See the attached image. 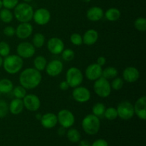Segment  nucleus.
<instances>
[{
    "label": "nucleus",
    "mask_w": 146,
    "mask_h": 146,
    "mask_svg": "<svg viewBox=\"0 0 146 146\" xmlns=\"http://www.w3.org/2000/svg\"><path fill=\"white\" fill-rule=\"evenodd\" d=\"M42 80L41 72L34 68H27L20 73V85L27 90L34 89L39 86Z\"/></svg>",
    "instance_id": "obj_1"
},
{
    "label": "nucleus",
    "mask_w": 146,
    "mask_h": 146,
    "mask_svg": "<svg viewBox=\"0 0 146 146\" xmlns=\"http://www.w3.org/2000/svg\"><path fill=\"white\" fill-rule=\"evenodd\" d=\"M24 66V61L23 58L19 56L12 54L9 55L4 58L3 60L2 66L4 71L9 74L14 75L19 72L23 68Z\"/></svg>",
    "instance_id": "obj_2"
},
{
    "label": "nucleus",
    "mask_w": 146,
    "mask_h": 146,
    "mask_svg": "<svg viewBox=\"0 0 146 146\" xmlns=\"http://www.w3.org/2000/svg\"><path fill=\"white\" fill-rule=\"evenodd\" d=\"M14 9V16L20 23L29 22L33 19L34 9L28 3H19Z\"/></svg>",
    "instance_id": "obj_3"
},
{
    "label": "nucleus",
    "mask_w": 146,
    "mask_h": 146,
    "mask_svg": "<svg viewBox=\"0 0 146 146\" xmlns=\"http://www.w3.org/2000/svg\"><path fill=\"white\" fill-rule=\"evenodd\" d=\"M83 130L88 135H95L99 131L101 127L100 118L94 114H88L86 115L81 123Z\"/></svg>",
    "instance_id": "obj_4"
},
{
    "label": "nucleus",
    "mask_w": 146,
    "mask_h": 146,
    "mask_svg": "<svg viewBox=\"0 0 146 146\" xmlns=\"http://www.w3.org/2000/svg\"><path fill=\"white\" fill-rule=\"evenodd\" d=\"M66 81L68 83L70 88H76L81 86L84 81L82 71L75 66L69 68L66 74Z\"/></svg>",
    "instance_id": "obj_5"
},
{
    "label": "nucleus",
    "mask_w": 146,
    "mask_h": 146,
    "mask_svg": "<svg viewBox=\"0 0 146 146\" xmlns=\"http://www.w3.org/2000/svg\"><path fill=\"white\" fill-rule=\"evenodd\" d=\"M111 83L104 77H100L96 80L94 84V90L98 97L105 98L109 96L111 93Z\"/></svg>",
    "instance_id": "obj_6"
},
{
    "label": "nucleus",
    "mask_w": 146,
    "mask_h": 146,
    "mask_svg": "<svg viewBox=\"0 0 146 146\" xmlns=\"http://www.w3.org/2000/svg\"><path fill=\"white\" fill-rule=\"evenodd\" d=\"M116 110L118 113V117L122 120H125V121L130 120L135 115L133 105L128 101H122L117 106Z\"/></svg>",
    "instance_id": "obj_7"
},
{
    "label": "nucleus",
    "mask_w": 146,
    "mask_h": 146,
    "mask_svg": "<svg viewBox=\"0 0 146 146\" xmlns=\"http://www.w3.org/2000/svg\"><path fill=\"white\" fill-rule=\"evenodd\" d=\"M58 123L61 126L65 128H70L75 123V116L71 111L67 109H62L58 111L57 114Z\"/></svg>",
    "instance_id": "obj_8"
},
{
    "label": "nucleus",
    "mask_w": 146,
    "mask_h": 146,
    "mask_svg": "<svg viewBox=\"0 0 146 146\" xmlns=\"http://www.w3.org/2000/svg\"><path fill=\"white\" fill-rule=\"evenodd\" d=\"M17 55L22 58H30L36 53V48L31 43L23 41L19 43L17 47Z\"/></svg>",
    "instance_id": "obj_9"
},
{
    "label": "nucleus",
    "mask_w": 146,
    "mask_h": 146,
    "mask_svg": "<svg viewBox=\"0 0 146 146\" xmlns=\"http://www.w3.org/2000/svg\"><path fill=\"white\" fill-rule=\"evenodd\" d=\"M73 98L76 102L80 104H84L86 103L91 99V92L89 90L84 86H77L74 88L72 92Z\"/></svg>",
    "instance_id": "obj_10"
},
{
    "label": "nucleus",
    "mask_w": 146,
    "mask_h": 146,
    "mask_svg": "<svg viewBox=\"0 0 146 146\" xmlns=\"http://www.w3.org/2000/svg\"><path fill=\"white\" fill-rule=\"evenodd\" d=\"M22 100L24 108L31 112L37 111L41 106V101L35 94H27Z\"/></svg>",
    "instance_id": "obj_11"
},
{
    "label": "nucleus",
    "mask_w": 146,
    "mask_h": 146,
    "mask_svg": "<svg viewBox=\"0 0 146 146\" xmlns=\"http://www.w3.org/2000/svg\"><path fill=\"white\" fill-rule=\"evenodd\" d=\"M47 49L54 55H59L65 48L64 43L58 37H51L46 44Z\"/></svg>",
    "instance_id": "obj_12"
},
{
    "label": "nucleus",
    "mask_w": 146,
    "mask_h": 146,
    "mask_svg": "<svg viewBox=\"0 0 146 146\" xmlns=\"http://www.w3.org/2000/svg\"><path fill=\"white\" fill-rule=\"evenodd\" d=\"M33 20L38 25H46L51 20V13L47 9L39 8L34 11Z\"/></svg>",
    "instance_id": "obj_13"
},
{
    "label": "nucleus",
    "mask_w": 146,
    "mask_h": 146,
    "mask_svg": "<svg viewBox=\"0 0 146 146\" xmlns=\"http://www.w3.org/2000/svg\"><path fill=\"white\" fill-rule=\"evenodd\" d=\"M64 69V64L62 61L58 59H54L47 63L46 66V72L47 75L51 77H56L61 74Z\"/></svg>",
    "instance_id": "obj_14"
},
{
    "label": "nucleus",
    "mask_w": 146,
    "mask_h": 146,
    "mask_svg": "<svg viewBox=\"0 0 146 146\" xmlns=\"http://www.w3.org/2000/svg\"><path fill=\"white\" fill-rule=\"evenodd\" d=\"M16 36L19 39H27L33 33V26L29 22L20 23L16 29Z\"/></svg>",
    "instance_id": "obj_15"
},
{
    "label": "nucleus",
    "mask_w": 146,
    "mask_h": 146,
    "mask_svg": "<svg viewBox=\"0 0 146 146\" xmlns=\"http://www.w3.org/2000/svg\"><path fill=\"white\" fill-rule=\"evenodd\" d=\"M102 66L97 64H91L86 68L85 76L89 81H95L96 80L102 76Z\"/></svg>",
    "instance_id": "obj_16"
},
{
    "label": "nucleus",
    "mask_w": 146,
    "mask_h": 146,
    "mask_svg": "<svg viewBox=\"0 0 146 146\" xmlns=\"http://www.w3.org/2000/svg\"><path fill=\"white\" fill-rule=\"evenodd\" d=\"M134 112L135 114L141 120L146 119V97L145 96L140 97L135 103Z\"/></svg>",
    "instance_id": "obj_17"
},
{
    "label": "nucleus",
    "mask_w": 146,
    "mask_h": 146,
    "mask_svg": "<svg viewBox=\"0 0 146 146\" xmlns=\"http://www.w3.org/2000/svg\"><path fill=\"white\" fill-rule=\"evenodd\" d=\"M123 78L128 83H134L140 78V72L137 68L134 66L126 67L123 71Z\"/></svg>",
    "instance_id": "obj_18"
},
{
    "label": "nucleus",
    "mask_w": 146,
    "mask_h": 146,
    "mask_svg": "<svg viewBox=\"0 0 146 146\" xmlns=\"http://www.w3.org/2000/svg\"><path fill=\"white\" fill-rule=\"evenodd\" d=\"M41 124L44 128L51 129L55 127L58 123L57 115L54 113H46L42 115L41 120Z\"/></svg>",
    "instance_id": "obj_19"
},
{
    "label": "nucleus",
    "mask_w": 146,
    "mask_h": 146,
    "mask_svg": "<svg viewBox=\"0 0 146 146\" xmlns=\"http://www.w3.org/2000/svg\"><path fill=\"white\" fill-rule=\"evenodd\" d=\"M104 17V11L103 9L99 7H93L88 9L86 12V17L91 21H98Z\"/></svg>",
    "instance_id": "obj_20"
},
{
    "label": "nucleus",
    "mask_w": 146,
    "mask_h": 146,
    "mask_svg": "<svg viewBox=\"0 0 146 146\" xmlns=\"http://www.w3.org/2000/svg\"><path fill=\"white\" fill-rule=\"evenodd\" d=\"M83 38V43L86 46H92L97 42L98 39V33L96 30L88 29L84 33Z\"/></svg>",
    "instance_id": "obj_21"
},
{
    "label": "nucleus",
    "mask_w": 146,
    "mask_h": 146,
    "mask_svg": "<svg viewBox=\"0 0 146 146\" xmlns=\"http://www.w3.org/2000/svg\"><path fill=\"white\" fill-rule=\"evenodd\" d=\"M24 108V106L23 100L19 99V98L13 99L9 105V111L14 115H19L20 113H21Z\"/></svg>",
    "instance_id": "obj_22"
},
{
    "label": "nucleus",
    "mask_w": 146,
    "mask_h": 146,
    "mask_svg": "<svg viewBox=\"0 0 146 146\" xmlns=\"http://www.w3.org/2000/svg\"><path fill=\"white\" fill-rule=\"evenodd\" d=\"M121 15V11L117 8H110L104 13V17L109 21H117L120 19Z\"/></svg>",
    "instance_id": "obj_23"
},
{
    "label": "nucleus",
    "mask_w": 146,
    "mask_h": 146,
    "mask_svg": "<svg viewBox=\"0 0 146 146\" xmlns=\"http://www.w3.org/2000/svg\"><path fill=\"white\" fill-rule=\"evenodd\" d=\"M14 85L11 80L8 78H2L0 80V94H7L11 92Z\"/></svg>",
    "instance_id": "obj_24"
},
{
    "label": "nucleus",
    "mask_w": 146,
    "mask_h": 146,
    "mask_svg": "<svg viewBox=\"0 0 146 146\" xmlns=\"http://www.w3.org/2000/svg\"><path fill=\"white\" fill-rule=\"evenodd\" d=\"M33 64H34V68H36V69L41 72V71L45 70L46 66L47 65V60L43 56H37L34 58Z\"/></svg>",
    "instance_id": "obj_25"
},
{
    "label": "nucleus",
    "mask_w": 146,
    "mask_h": 146,
    "mask_svg": "<svg viewBox=\"0 0 146 146\" xmlns=\"http://www.w3.org/2000/svg\"><path fill=\"white\" fill-rule=\"evenodd\" d=\"M14 19V14L10 9H0V21H3L5 24H9Z\"/></svg>",
    "instance_id": "obj_26"
},
{
    "label": "nucleus",
    "mask_w": 146,
    "mask_h": 146,
    "mask_svg": "<svg viewBox=\"0 0 146 146\" xmlns=\"http://www.w3.org/2000/svg\"><path fill=\"white\" fill-rule=\"evenodd\" d=\"M118 70L113 66H108L103 70L102 77L106 78L107 80L113 79L114 78L118 76Z\"/></svg>",
    "instance_id": "obj_27"
},
{
    "label": "nucleus",
    "mask_w": 146,
    "mask_h": 146,
    "mask_svg": "<svg viewBox=\"0 0 146 146\" xmlns=\"http://www.w3.org/2000/svg\"><path fill=\"white\" fill-rule=\"evenodd\" d=\"M45 43V36L41 33H36L32 38V43L35 48H41Z\"/></svg>",
    "instance_id": "obj_28"
},
{
    "label": "nucleus",
    "mask_w": 146,
    "mask_h": 146,
    "mask_svg": "<svg viewBox=\"0 0 146 146\" xmlns=\"http://www.w3.org/2000/svg\"><path fill=\"white\" fill-rule=\"evenodd\" d=\"M66 135L68 141L72 143H77L81 140V133L76 128H70V129L67 131Z\"/></svg>",
    "instance_id": "obj_29"
},
{
    "label": "nucleus",
    "mask_w": 146,
    "mask_h": 146,
    "mask_svg": "<svg viewBox=\"0 0 146 146\" xmlns=\"http://www.w3.org/2000/svg\"><path fill=\"white\" fill-rule=\"evenodd\" d=\"M106 111V106L102 103H96L94 104L92 108V114L95 115L98 118L104 116V113Z\"/></svg>",
    "instance_id": "obj_30"
},
{
    "label": "nucleus",
    "mask_w": 146,
    "mask_h": 146,
    "mask_svg": "<svg viewBox=\"0 0 146 146\" xmlns=\"http://www.w3.org/2000/svg\"><path fill=\"white\" fill-rule=\"evenodd\" d=\"M104 117L109 121H113V120L116 119L118 118V113H117L116 108H113V107H108V108H106Z\"/></svg>",
    "instance_id": "obj_31"
},
{
    "label": "nucleus",
    "mask_w": 146,
    "mask_h": 146,
    "mask_svg": "<svg viewBox=\"0 0 146 146\" xmlns=\"http://www.w3.org/2000/svg\"><path fill=\"white\" fill-rule=\"evenodd\" d=\"M13 94L16 98L23 99L27 95V89L22 86H17L12 90Z\"/></svg>",
    "instance_id": "obj_32"
},
{
    "label": "nucleus",
    "mask_w": 146,
    "mask_h": 146,
    "mask_svg": "<svg viewBox=\"0 0 146 146\" xmlns=\"http://www.w3.org/2000/svg\"><path fill=\"white\" fill-rule=\"evenodd\" d=\"M61 54L62 59L66 62L71 61L75 57V53L71 48H64Z\"/></svg>",
    "instance_id": "obj_33"
},
{
    "label": "nucleus",
    "mask_w": 146,
    "mask_h": 146,
    "mask_svg": "<svg viewBox=\"0 0 146 146\" xmlns=\"http://www.w3.org/2000/svg\"><path fill=\"white\" fill-rule=\"evenodd\" d=\"M134 27L138 31H145L146 30V19L144 17H139L136 19L134 22Z\"/></svg>",
    "instance_id": "obj_34"
},
{
    "label": "nucleus",
    "mask_w": 146,
    "mask_h": 146,
    "mask_svg": "<svg viewBox=\"0 0 146 146\" xmlns=\"http://www.w3.org/2000/svg\"><path fill=\"white\" fill-rule=\"evenodd\" d=\"M11 48L9 44L6 41H0V56L5 58L10 54Z\"/></svg>",
    "instance_id": "obj_35"
},
{
    "label": "nucleus",
    "mask_w": 146,
    "mask_h": 146,
    "mask_svg": "<svg viewBox=\"0 0 146 146\" xmlns=\"http://www.w3.org/2000/svg\"><path fill=\"white\" fill-rule=\"evenodd\" d=\"M123 79L120 78V77H115V78H114L111 84V88H113L115 91H120L123 87Z\"/></svg>",
    "instance_id": "obj_36"
},
{
    "label": "nucleus",
    "mask_w": 146,
    "mask_h": 146,
    "mask_svg": "<svg viewBox=\"0 0 146 146\" xmlns=\"http://www.w3.org/2000/svg\"><path fill=\"white\" fill-rule=\"evenodd\" d=\"M70 41L74 46H81L83 44V38L81 34L74 33L70 36Z\"/></svg>",
    "instance_id": "obj_37"
},
{
    "label": "nucleus",
    "mask_w": 146,
    "mask_h": 146,
    "mask_svg": "<svg viewBox=\"0 0 146 146\" xmlns=\"http://www.w3.org/2000/svg\"><path fill=\"white\" fill-rule=\"evenodd\" d=\"M9 113V105L4 100H0V118H4Z\"/></svg>",
    "instance_id": "obj_38"
},
{
    "label": "nucleus",
    "mask_w": 146,
    "mask_h": 146,
    "mask_svg": "<svg viewBox=\"0 0 146 146\" xmlns=\"http://www.w3.org/2000/svg\"><path fill=\"white\" fill-rule=\"evenodd\" d=\"M3 7L8 9H13L19 4V0H2Z\"/></svg>",
    "instance_id": "obj_39"
},
{
    "label": "nucleus",
    "mask_w": 146,
    "mask_h": 146,
    "mask_svg": "<svg viewBox=\"0 0 146 146\" xmlns=\"http://www.w3.org/2000/svg\"><path fill=\"white\" fill-rule=\"evenodd\" d=\"M3 33L5 36L8 37H12L15 35L16 30L12 26H7L3 30Z\"/></svg>",
    "instance_id": "obj_40"
},
{
    "label": "nucleus",
    "mask_w": 146,
    "mask_h": 146,
    "mask_svg": "<svg viewBox=\"0 0 146 146\" xmlns=\"http://www.w3.org/2000/svg\"><path fill=\"white\" fill-rule=\"evenodd\" d=\"M91 146H108V144L107 141H105V140L98 139L94 141Z\"/></svg>",
    "instance_id": "obj_41"
},
{
    "label": "nucleus",
    "mask_w": 146,
    "mask_h": 146,
    "mask_svg": "<svg viewBox=\"0 0 146 146\" xmlns=\"http://www.w3.org/2000/svg\"><path fill=\"white\" fill-rule=\"evenodd\" d=\"M70 88L69 85L68 84V83L66 82V81H61V83L59 84V88L63 91H65L68 90V88Z\"/></svg>",
    "instance_id": "obj_42"
},
{
    "label": "nucleus",
    "mask_w": 146,
    "mask_h": 146,
    "mask_svg": "<svg viewBox=\"0 0 146 146\" xmlns=\"http://www.w3.org/2000/svg\"><path fill=\"white\" fill-rule=\"evenodd\" d=\"M106 63V57L99 56L97 58L96 64H98L99 66H103L105 65Z\"/></svg>",
    "instance_id": "obj_43"
},
{
    "label": "nucleus",
    "mask_w": 146,
    "mask_h": 146,
    "mask_svg": "<svg viewBox=\"0 0 146 146\" xmlns=\"http://www.w3.org/2000/svg\"><path fill=\"white\" fill-rule=\"evenodd\" d=\"M66 129V128H64V127H62V126H61V128H58V135H60V136H63V135H65Z\"/></svg>",
    "instance_id": "obj_44"
},
{
    "label": "nucleus",
    "mask_w": 146,
    "mask_h": 146,
    "mask_svg": "<svg viewBox=\"0 0 146 146\" xmlns=\"http://www.w3.org/2000/svg\"><path fill=\"white\" fill-rule=\"evenodd\" d=\"M79 146H91V144H90V143L88 141L84 140V141H81L80 142Z\"/></svg>",
    "instance_id": "obj_45"
},
{
    "label": "nucleus",
    "mask_w": 146,
    "mask_h": 146,
    "mask_svg": "<svg viewBox=\"0 0 146 146\" xmlns=\"http://www.w3.org/2000/svg\"><path fill=\"white\" fill-rule=\"evenodd\" d=\"M41 116H42V115H41V114H40V113L36 114V118L37 120H41Z\"/></svg>",
    "instance_id": "obj_46"
},
{
    "label": "nucleus",
    "mask_w": 146,
    "mask_h": 146,
    "mask_svg": "<svg viewBox=\"0 0 146 146\" xmlns=\"http://www.w3.org/2000/svg\"><path fill=\"white\" fill-rule=\"evenodd\" d=\"M3 57H1V56H0V68H1V66H2V64H3Z\"/></svg>",
    "instance_id": "obj_47"
},
{
    "label": "nucleus",
    "mask_w": 146,
    "mask_h": 146,
    "mask_svg": "<svg viewBox=\"0 0 146 146\" xmlns=\"http://www.w3.org/2000/svg\"><path fill=\"white\" fill-rule=\"evenodd\" d=\"M3 7V4H2V0H0V9H1Z\"/></svg>",
    "instance_id": "obj_48"
},
{
    "label": "nucleus",
    "mask_w": 146,
    "mask_h": 146,
    "mask_svg": "<svg viewBox=\"0 0 146 146\" xmlns=\"http://www.w3.org/2000/svg\"><path fill=\"white\" fill-rule=\"evenodd\" d=\"M24 1H25L26 3H29V2H31V1H32V0H24Z\"/></svg>",
    "instance_id": "obj_49"
},
{
    "label": "nucleus",
    "mask_w": 146,
    "mask_h": 146,
    "mask_svg": "<svg viewBox=\"0 0 146 146\" xmlns=\"http://www.w3.org/2000/svg\"><path fill=\"white\" fill-rule=\"evenodd\" d=\"M82 1H84V2H89V1H91V0H82Z\"/></svg>",
    "instance_id": "obj_50"
},
{
    "label": "nucleus",
    "mask_w": 146,
    "mask_h": 146,
    "mask_svg": "<svg viewBox=\"0 0 146 146\" xmlns=\"http://www.w3.org/2000/svg\"></svg>",
    "instance_id": "obj_51"
}]
</instances>
